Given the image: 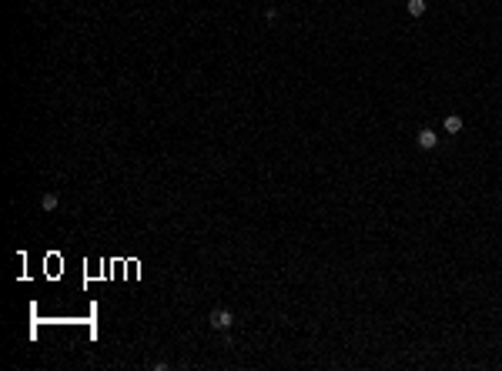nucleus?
<instances>
[{"instance_id":"nucleus-1","label":"nucleus","mask_w":502,"mask_h":371,"mask_svg":"<svg viewBox=\"0 0 502 371\" xmlns=\"http://www.w3.org/2000/svg\"><path fill=\"white\" fill-rule=\"evenodd\" d=\"M208 325H211L214 331H231V328H234V311H228V308H214L211 315H208Z\"/></svg>"},{"instance_id":"nucleus-2","label":"nucleus","mask_w":502,"mask_h":371,"mask_svg":"<svg viewBox=\"0 0 502 371\" xmlns=\"http://www.w3.org/2000/svg\"><path fill=\"white\" fill-rule=\"evenodd\" d=\"M415 144L422 147V151H435V147H439V134L429 131V127H422V131L415 134Z\"/></svg>"},{"instance_id":"nucleus-3","label":"nucleus","mask_w":502,"mask_h":371,"mask_svg":"<svg viewBox=\"0 0 502 371\" xmlns=\"http://www.w3.org/2000/svg\"><path fill=\"white\" fill-rule=\"evenodd\" d=\"M442 127H446V134H462V127H466V121H462L459 114H446V121H442Z\"/></svg>"},{"instance_id":"nucleus-4","label":"nucleus","mask_w":502,"mask_h":371,"mask_svg":"<svg viewBox=\"0 0 502 371\" xmlns=\"http://www.w3.org/2000/svg\"><path fill=\"white\" fill-rule=\"evenodd\" d=\"M57 204H60V197H57L54 191H47L44 197H40V211H57Z\"/></svg>"},{"instance_id":"nucleus-5","label":"nucleus","mask_w":502,"mask_h":371,"mask_svg":"<svg viewBox=\"0 0 502 371\" xmlns=\"http://www.w3.org/2000/svg\"><path fill=\"white\" fill-rule=\"evenodd\" d=\"M409 13H412V17H422L425 13V0H409Z\"/></svg>"}]
</instances>
